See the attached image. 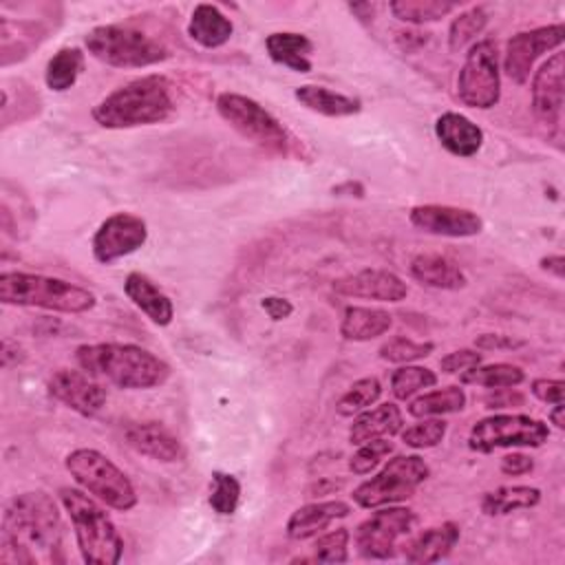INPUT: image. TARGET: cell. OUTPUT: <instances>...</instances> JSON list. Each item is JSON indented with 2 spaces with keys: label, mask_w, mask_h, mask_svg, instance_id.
I'll list each match as a JSON object with an SVG mask.
<instances>
[{
  "label": "cell",
  "mask_w": 565,
  "mask_h": 565,
  "mask_svg": "<svg viewBox=\"0 0 565 565\" xmlns=\"http://www.w3.org/2000/svg\"><path fill=\"white\" fill-rule=\"evenodd\" d=\"M174 110L177 95L172 79L150 73L108 93L93 106L90 115L102 128L121 130L166 121Z\"/></svg>",
  "instance_id": "obj_2"
},
{
  "label": "cell",
  "mask_w": 565,
  "mask_h": 565,
  "mask_svg": "<svg viewBox=\"0 0 565 565\" xmlns=\"http://www.w3.org/2000/svg\"><path fill=\"white\" fill-rule=\"evenodd\" d=\"M459 525L455 521H444L417 534L404 545V558L408 563H437L446 558L459 543Z\"/></svg>",
  "instance_id": "obj_25"
},
{
  "label": "cell",
  "mask_w": 565,
  "mask_h": 565,
  "mask_svg": "<svg viewBox=\"0 0 565 565\" xmlns=\"http://www.w3.org/2000/svg\"><path fill=\"white\" fill-rule=\"evenodd\" d=\"M563 40H565L563 22L536 26V29L512 35L505 44V55H503L505 75L519 86L525 84L530 79L534 62L547 51H558Z\"/></svg>",
  "instance_id": "obj_13"
},
{
  "label": "cell",
  "mask_w": 565,
  "mask_h": 565,
  "mask_svg": "<svg viewBox=\"0 0 565 565\" xmlns=\"http://www.w3.org/2000/svg\"><path fill=\"white\" fill-rule=\"evenodd\" d=\"M260 307L274 322H280V320H285L294 313V305L287 298H280V296L260 298Z\"/></svg>",
  "instance_id": "obj_48"
},
{
  "label": "cell",
  "mask_w": 565,
  "mask_h": 565,
  "mask_svg": "<svg viewBox=\"0 0 565 565\" xmlns=\"http://www.w3.org/2000/svg\"><path fill=\"white\" fill-rule=\"evenodd\" d=\"M64 468L82 490L93 494L106 508L128 512L139 501L128 475L110 457L95 448L71 450L64 459Z\"/></svg>",
  "instance_id": "obj_6"
},
{
  "label": "cell",
  "mask_w": 565,
  "mask_h": 565,
  "mask_svg": "<svg viewBox=\"0 0 565 565\" xmlns=\"http://www.w3.org/2000/svg\"><path fill=\"white\" fill-rule=\"evenodd\" d=\"M265 49L276 64H282L296 73L311 71L309 55L313 53V42L302 33H294V31L269 33L265 38Z\"/></svg>",
  "instance_id": "obj_29"
},
{
  "label": "cell",
  "mask_w": 565,
  "mask_h": 565,
  "mask_svg": "<svg viewBox=\"0 0 565 565\" xmlns=\"http://www.w3.org/2000/svg\"><path fill=\"white\" fill-rule=\"evenodd\" d=\"M88 53L115 68H143L170 57L163 42L128 24H102L86 33Z\"/></svg>",
  "instance_id": "obj_7"
},
{
  "label": "cell",
  "mask_w": 565,
  "mask_h": 565,
  "mask_svg": "<svg viewBox=\"0 0 565 565\" xmlns=\"http://www.w3.org/2000/svg\"><path fill=\"white\" fill-rule=\"evenodd\" d=\"M430 477V466L419 455H395L371 479L362 481L351 499L364 510L393 505L411 499Z\"/></svg>",
  "instance_id": "obj_8"
},
{
  "label": "cell",
  "mask_w": 565,
  "mask_h": 565,
  "mask_svg": "<svg viewBox=\"0 0 565 565\" xmlns=\"http://www.w3.org/2000/svg\"><path fill=\"white\" fill-rule=\"evenodd\" d=\"M148 241V225L141 216L130 212H115L106 216L93 234V256L102 265L135 254Z\"/></svg>",
  "instance_id": "obj_14"
},
{
  "label": "cell",
  "mask_w": 565,
  "mask_h": 565,
  "mask_svg": "<svg viewBox=\"0 0 565 565\" xmlns=\"http://www.w3.org/2000/svg\"><path fill=\"white\" fill-rule=\"evenodd\" d=\"M461 384H475L486 388H514L525 382V373L516 364L494 362V364H477L463 373H459Z\"/></svg>",
  "instance_id": "obj_33"
},
{
  "label": "cell",
  "mask_w": 565,
  "mask_h": 565,
  "mask_svg": "<svg viewBox=\"0 0 565 565\" xmlns=\"http://www.w3.org/2000/svg\"><path fill=\"white\" fill-rule=\"evenodd\" d=\"M408 269L417 282L433 287V289L457 291L468 285V276L463 274V269L452 258H448L444 254H435V252L417 254L411 260Z\"/></svg>",
  "instance_id": "obj_24"
},
{
  "label": "cell",
  "mask_w": 565,
  "mask_h": 565,
  "mask_svg": "<svg viewBox=\"0 0 565 565\" xmlns=\"http://www.w3.org/2000/svg\"><path fill=\"white\" fill-rule=\"evenodd\" d=\"M124 439L135 452L150 457L154 461L174 463L185 457V448L181 439L159 422L128 424L124 430Z\"/></svg>",
  "instance_id": "obj_19"
},
{
  "label": "cell",
  "mask_w": 565,
  "mask_h": 565,
  "mask_svg": "<svg viewBox=\"0 0 565 565\" xmlns=\"http://www.w3.org/2000/svg\"><path fill=\"white\" fill-rule=\"evenodd\" d=\"M541 503V490L534 486H499L483 494L481 512L486 516H503L516 510H530Z\"/></svg>",
  "instance_id": "obj_30"
},
{
  "label": "cell",
  "mask_w": 565,
  "mask_h": 565,
  "mask_svg": "<svg viewBox=\"0 0 565 565\" xmlns=\"http://www.w3.org/2000/svg\"><path fill=\"white\" fill-rule=\"evenodd\" d=\"M349 541L351 532L347 527H338L324 534H318L311 550V561L318 563H347L349 561Z\"/></svg>",
  "instance_id": "obj_41"
},
{
  "label": "cell",
  "mask_w": 565,
  "mask_h": 565,
  "mask_svg": "<svg viewBox=\"0 0 565 565\" xmlns=\"http://www.w3.org/2000/svg\"><path fill=\"white\" fill-rule=\"evenodd\" d=\"M391 13L408 24L437 22L457 9V2L446 0H395L388 4Z\"/></svg>",
  "instance_id": "obj_34"
},
{
  "label": "cell",
  "mask_w": 565,
  "mask_h": 565,
  "mask_svg": "<svg viewBox=\"0 0 565 565\" xmlns=\"http://www.w3.org/2000/svg\"><path fill=\"white\" fill-rule=\"evenodd\" d=\"M475 347L479 351H514L525 347V340L505 333H481L475 338Z\"/></svg>",
  "instance_id": "obj_45"
},
{
  "label": "cell",
  "mask_w": 565,
  "mask_h": 565,
  "mask_svg": "<svg viewBox=\"0 0 565 565\" xmlns=\"http://www.w3.org/2000/svg\"><path fill=\"white\" fill-rule=\"evenodd\" d=\"M391 452H393V444L388 439H371L366 444H360V448L349 457V470L353 475L364 477L373 472Z\"/></svg>",
  "instance_id": "obj_42"
},
{
  "label": "cell",
  "mask_w": 565,
  "mask_h": 565,
  "mask_svg": "<svg viewBox=\"0 0 565 565\" xmlns=\"http://www.w3.org/2000/svg\"><path fill=\"white\" fill-rule=\"evenodd\" d=\"M349 514H351V505L347 501H340V499L311 501L291 512L285 530H287L289 539L305 541V539L322 534L333 521L347 519Z\"/></svg>",
  "instance_id": "obj_20"
},
{
  "label": "cell",
  "mask_w": 565,
  "mask_h": 565,
  "mask_svg": "<svg viewBox=\"0 0 565 565\" xmlns=\"http://www.w3.org/2000/svg\"><path fill=\"white\" fill-rule=\"evenodd\" d=\"M84 62H86V57H84V51L79 46L60 49L46 62V71H44L46 86L55 93L68 90L77 82V77L82 75Z\"/></svg>",
  "instance_id": "obj_32"
},
{
  "label": "cell",
  "mask_w": 565,
  "mask_h": 565,
  "mask_svg": "<svg viewBox=\"0 0 565 565\" xmlns=\"http://www.w3.org/2000/svg\"><path fill=\"white\" fill-rule=\"evenodd\" d=\"M433 349H435L433 342H415V340H411V338L395 335V338L386 340V342L377 349V355H380L384 362L408 364V362L428 358V355L433 353Z\"/></svg>",
  "instance_id": "obj_40"
},
{
  "label": "cell",
  "mask_w": 565,
  "mask_h": 565,
  "mask_svg": "<svg viewBox=\"0 0 565 565\" xmlns=\"http://www.w3.org/2000/svg\"><path fill=\"white\" fill-rule=\"evenodd\" d=\"M446 433H448V422H444L441 417H422L417 424L399 430L402 441L415 450L439 446Z\"/></svg>",
  "instance_id": "obj_39"
},
{
  "label": "cell",
  "mask_w": 565,
  "mask_h": 565,
  "mask_svg": "<svg viewBox=\"0 0 565 565\" xmlns=\"http://www.w3.org/2000/svg\"><path fill=\"white\" fill-rule=\"evenodd\" d=\"M46 386L53 399L79 413L82 417L97 415L108 399L104 384L97 382V377H93L84 369H57L49 377Z\"/></svg>",
  "instance_id": "obj_15"
},
{
  "label": "cell",
  "mask_w": 565,
  "mask_h": 565,
  "mask_svg": "<svg viewBox=\"0 0 565 565\" xmlns=\"http://www.w3.org/2000/svg\"><path fill=\"white\" fill-rule=\"evenodd\" d=\"M393 324V316L380 307L349 305L342 311L340 335L349 342H369L384 335Z\"/></svg>",
  "instance_id": "obj_26"
},
{
  "label": "cell",
  "mask_w": 565,
  "mask_h": 565,
  "mask_svg": "<svg viewBox=\"0 0 565 565\" xmlns=\"http://www.w3.org/2000/svg\"><path fill=\"white\" fill-rule=\"evenodd\" d=\"M481 362H483V353H479V349H459V351L446 353L439 360V369L448 375H455V373H463Z\"/></svg>",
  "instance_id": "obj_43"
},
{
  "label": "cell",
  "mask_w": 565,
  "mask_h": 565,
  "mask_svg": "<svg viewBox=\"0 0 565 565\" xmlns=\"http://www.w3.org/2000/svg\"><path fill=\"white\" fill-rule=\"evenodd\" d=\"M333 291L347 298H364L380 302H399L408 296L406 282L388 269H360L331 282Z\"/></svg>",
  "instance_id": "obj_17"
},
{
  "label": "cell",
  "mask_w": 565,
  "mask_h": 565,
  "mask_svg": "<svg viewBox=\"0 0 565 565\" xmlns=\"http://www.w3.org/2000/svg\"><path fill=\"white\" fill-rule=\"evenodd\" d=\"M499 468H501V472L508 475V477H521V475L532 472L534 459H532L530 455H523V452H508V455L501 457Z\"/></svg>",
  "instance_id": "obj_46"
},
{
  "label": "cell",
  "mask_w": 565,
  "mask_h": 565,
  "mask_svg": "<svg viewBox=\"0 0 565 565\" xmlns=\"http://www.w3.org/2000/svg\"><path fill=\"white\" fill-rule=\"evenodd\" d=\"M0 300L13 307H38L57 313H86L97 305L95 294L86 287L29 271H2Z\"/></svg>",
  "instance_id": "obj_5"
},
{
  "label": "cell",
  "mask_w": 565,
  "mask_h": 565,
  "mask_svg": "<svg viewBox=\"0 0 565 565\" xmlns=\"http://www.w3.org/2000/svg\"><path fill=\"white\" fill-rule=\"evenodd\" d=\"M563 73L565 55L563 51L552 53L532 77V108L534 115L547 124L558 126L563 113Z\"/></svg>",
  "instance_id": "obj_18"
},
{
  "label": "cell",
  "mask_w": 565,
  "mask_h": 565,
  "mask_svg": "<svg viewBox=\"0 0 565 565\" xmlns=\"http://www.w3.org/2000/svg\"><path fill=\"white\" fill-rule=\"evenodd\" d=\"M62 545V521L53 497L44 490L15 494L2 514L0 561L2 563H38L35 550L53 556Z\"/></svg>",
  "instance_id": "obj_1"
},
{
  "label": "cell",
  "mask_w": 565,
  "mask_h": 565,
  "mask_svg": "<svg viewBox=\"0 0 565 565\" xmlns=\"http://www.w3.org/2000/svg\"><path fill=\"white\" fill-rule=\"evenodd\" d=\"M530 391L543 404H558V402H563L565 382L563 380H552V377H536V380H532Z\"/></svg>",
  "instance_id": "obj_44"
},
{
  "label": "cell",
  "mask_w": 565,
  "mask_h": 565,
  "mask_svg": "<svg viewBox=\"0 0 565 565\" xmlns=\"http://www.w3.org/2000/svg\"><path fill=\"white\" fill-rule=\"evenodd\" d=\"M550 439V426L521 413H497L479 419L468 435V448L475 452H494L499 448H539Z\"/></svg>",
  "instance_id": "obj_9"
},
{
  "label": "cell",
  "mask_w": 565,
  "mask_h": 565,
  "mask_svg": "<svg viewBox=\"0 0 565 565\" xmlns=\"http://www.w3.org/2000/svg\"><path fill=\"white\" fill-rule=\"evenodd\" d=\"M563 413H565V406H563V402L554 404V406L550 408V413H547L550 422H552V424H554L558 430H563V428H565V417H563Z\"/></svg>",
  "instance_id": "obj_52"
},
{
  "label": "cell",
  "mask_w": 565,
  "mask_h": 565,
  "mask_svg": "<svg viewBox=\"0 0 565 565\" xmlns=\"http://www.w3.org/2000/svg\"><path fill=\"white\" fill-rule=\"evenodd\" d=\"M404 428V415L397 404L384 402L375 408H366L353 417L349 426V441L353 446L366 444L371 439H388Z\"/></svg>",
  "instance_id": "obj_23"
},
{
  "label": "cell",
  "mask_w": 565,
  "mask_h": 565,
  "mask_svg": "<svg viewBox=\"0 0 565 565\" xmlns=\"http://www.w3.org/2000/svg\"><path fill=\"white\" fill-rule=\"evenodd\" d=\"M333 194H349V196H364V185L358 181H344L333 188Z\"/></svg>",
  "instance_id": "obj_51"
},
{
  "label": "cell",
  "mask_w": 565,
  "mask_h": 565,
  "mask_svg": "<svg viewBox=\"0 0 565 565\" xmlns=\"http://www.w3.org/2000/svg\"><path fill=\"white\" fill-rule=\"evenodd\" d=\"M525 397L516 393L514 388H490V393L483 397L486 408H510V406H523Z\"/></svg>",
  "instance_id": "obj_47"
},
{
  "label": "cell",
  "mask_w": 565,
  "mask_h": 565,
  "mask_svg": "<svg viewBox=\"0 0 565 565\" xmlns=\"http://www.w3.org/2000/svg\"><path fill=\"white\" fill-rule=\"evenodd\" d=\"M417 523V514L402 505H382L366 516L353 534L355 550L362 558L386 561L397 554L399 539L408 536Z\"/></svg>",
  "instance_id": "obj_12"
},
{
  "label": "cell",
  "mask_w": 565,
  "mask_h": 565,
  "mask_svg": "<svg viewBox=\"0 0 565 565\" xmlns=\"http://www.w3.org/2000/svg\"><path fill=\"white\" fill-rule=\"evenodd\" d=\"M435 135L439 143L455 157H475L483 146V130L461 113H441L435 121Z\"/></svg>",
  "instance_id": "obj_21"
},
{
  "label": "cell",
  "mask_w": 565,
  "mask_h": 565,
  "mask_svg": "<svg viewBox=\"0 0 565 565\" xmlns=\"http://www.w3.org/2000/svg\"><path fill=\"white\" fill-rule=\"evenodd\" d=\"M539 265H541V269H543V271L552 274V276H554V278H558V280L565 276V258H563L561 254L543 256V258L539 260Z\"/></svg>",
  "instance_id": "obj_50"
},
{
  "label": "cell",
  "mask_w": 565,
  "mask_h": 565,
  "mask_svg": "<svg viewBox=\"0 0 565 565\" xmlns=\"http://www.w3.org/2000/svg\"><path fill=\"white\" fill-rule=\"evenodd\" d=\"M335 488H340V483H333V481H329V479H320L318 483H313L307 492H309V497L313 494V492H318V494H329L331 490H335ZM316 494V497H318Z\"/></svg>",
  "instance_id": "obj_53"
},
{
  "label": "cell",
  "mask_w": 565,
  "mask_h": 565,
  "mask_svg": "<svg viewBox=\"0 0 565 565\" xmlns=\"http://www.w3.org/2000/svg\"><path fill=\"white\" fill-rule=\"evenodd\" d=\"M408 221L419 232L446 238H468L477 236L483 230V218L477 212L439 203H424L411 207Z\"/></svg>",
  "instance_id": "obj_16"
},
{
  "label": "cell",
  "mask_w": 565,
  "mask_h": 565,
  "mask_svg": "<svg viewBox=\"0 0 565 565\" xmlns=\"http://www.w3.org/2000/svg\"><path fill=\"white\" fill-rule=\"evenodd\" d=\"M241 503V481L223 470L212 472V490H210V508L221 514L230 516L236 512Z\"/></svg>",
  "instance_id": "obj_38"
},
{
  "label": "cell",
  "mask_w": 565,
  "mask_h": 565,
  "mask_svg": "<svg viewBox=\"0 0 565 565\" xmlns=\"http://www.w3.org/2000/svg\"><path fill=\"white\" fill-rule=\"evenodd\" d=\"M234 33L232 20L214 4H196L190 22H188V35L201 44L203 49H218L225 42H230Z\"/></svg>",
  "instance_id": "obj_27"
},
{
  "label": "cell",
  "mask_w": 565,
  "mask_h": 565,
  "mask_svg": "<svg viewBox=\"0 0 565 565\" xmlns=\"http://www.w3.org/2000/svg\"><path fill=\"white\" fill-rule=\"evenodd\" d=\"M391 393L395 399H411L413 395L422 393L424 388H430L437 384V373L428 366L417 364H402L391 373Z\"/></svg>",
  "instance_id": "obj_36"
},
{
  "label": "cell",
  "mask_w": 565,
  "mask_h": 565,
  "mask_svg": "<svg viewBox=\"0 0 565 565\" xmlns=\"http://www.w3.org/2000/svg\"><path fill=\"white\" fill-rule=\"evenodd\" d=\"M57 497L71 519L82 561L88 565L119 563L124 556V539L104 505L86 490L71 486H62Z\"/></svg>",
  "instance_id": "obj_4"
},
{
  "label": "cell",
  "mask_w": 565,
  "mask_h": 565,
  "mask_svg": "<svg viewBox=\"0 0 565 565\" xmlns=\"http://www.w3.org/2000/svg\"><path fill=\"white\" fill-rule=\"evenodd\" d=\"M79 369L117 388L148 391L170 377V364L152 351L130 342H97L75 349Z\"/></svg>",
  "instance_id": "obj_3"
},
{
  "label": "cell",
  "mask_w": 565,
  "mask_h": 565,
  "mask_svg": "<svg viewBox=\"0 0 565 565\" xmlns=\"http://www.w3.org/2000/svg\"><path fill=\"white\" fill-rule=\"evenodd\" d=\"M216 113L245 139L271 150H289V132L285 126L256 99L241 93H221L214 102Z\"/></svg>",
  "instance_id": "obj_10"
},
{
  "label": "cell",
  "mask_w": 565,
  "mask_h": 565,
  "mask_svg": "<svg viewBox=\"0 0 565 565\" xmlns=\"http://www.w3.org/2000/svg\"><path fill=\"white\" fill-rule=\"evenodd\" d=\"M457 97L463 106L488 110L501 99L499 51L492 40L475 42L457 75Z\"/></svg>",
  "instance_id": "obj_11"
},
{
  "label": "cell",
  "mask_w": 565,
  "mask_h": 565,
  "mask_svg": "<svg viewBox=\"0 0 565 565\" xmlns=\"http://www.w3.org/2000/svg\"><path fill=\"white\" fill-rule=\"evenodd\" d=\"M380 395H382V382L375 375L360 377L335 402V413L340 417H353L366 411L369 406H373L380 399Z\"/></svg>",
  "instance_id": "obj_35"
},
{
  "label": "cell",
  "mask_w": 565,
  "mask_h": 565,
  "mask_svg": "<svg viewBox=\"0 0 565 565\" xmlns=\"http://www.w3.org/2000/svg\"><path fill=\"white\" fill-rule=\"evenodd\" d=\"M296 102H300V106H305L311 113L324 115V117H349V115H358L362 110V102L331 90L327 86H318V84H302L294 90Z\"/></svg>",
  "instance_id": "obj_28"
},
{
  "label": "cell",
  "mask_w": 565,
  "mask_h": 565,
  "mask_svg": "<svg viewBox=\"0 0 565 565\" xmlns=\"http://www.w3.org/2000/svg\"><path fill=\"white\" fill-rule=\"evenodd\" d=\"M488 24V11L483 7H470L461 11L457 18H452L448 29V49L452 53H459L463 46H468Z\"/></svg>",
  "instance_id": "obj_37"
},
{
  "label": "cell",
  "mask_w": 565,
  "mask_h": 565,
  "mask_svg": "<svg viewBox=\"0 0 565 565\" xmlns=\"http://www.w3.org/2000/svg\"><path fill=\"white\" fill-rule=\"evenodd\" d=\"M124 294L128 300L146 313V318L157 327H168L174 318L172 300L141 271H130L124 278Z\"/></svg>",
  "instance_id": "obj_22"
},
{
  "label": "cell",
  "mask_w": 565,
  "mask_h": 565,
  "mask_svg": "<svg viewBox=\"0 0 565 565\" xmlns=\"http://www.w3.org/2000/svg\"><path fill=\"white\" fill-rule=\"evenodd\" d=\"M466 391L457 384H450V386H444V388H435V391H428V393H422L417 395L415 399L408 402L406 411L411 417H441V415H448V413H459L466 408Z\"/></svg>",
  "instance_id": "obj_31"
},
{
  "label": "cell",
  "mask_w": 565,
  "mask_h": 565,
  "mask_svg": "<svg viewBox=\"0 0 565 565\" xmlns=\"http://www.w3.org/2000/svg\"><path fill=\"white\" fill-rule=\"evenodd\" d=\"M0 358H2V369H9V366H13V364H18V362L24 360V351H22V347H20L18 342L4 338V340H2V353H0Z\"/></svg>",
  "instance_id": "obj_49"
}]
</instances>
